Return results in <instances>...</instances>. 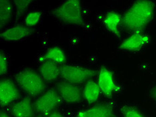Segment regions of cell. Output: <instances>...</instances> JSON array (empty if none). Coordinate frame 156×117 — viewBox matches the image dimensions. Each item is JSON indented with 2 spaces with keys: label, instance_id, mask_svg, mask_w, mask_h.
Masks as SVG:
<instances>
[{
  "label": "cell",
  "instance_id": "cell-14",
  "mask_svg": "<svg viewBox=\"0 0 156 117\" xmlns=\"http://www.w3.org/2000/svg\"><path fill=\"white\" fill-rule=\"evenodd\" d=\"M122 18L119 14L111 12L107 13L104 19V25L106 28L115 36H120V25L122 24Z\"/></svg>",
  "mask_w": 156,
  "mask_h": 117
},
{
  "label": "cell",
  "instance_id": "cell-15",
  "mask_svg": "<svg viewBox=\"0 0 156 117\" xmlns=\"http://www.w3.org/2000/svg\"><path fill=\"white\" fill-rule=\"evenodd\" d=\"M100 88L97 82L89 80L86 82L83 88V97L89 103H94L100 97Z\"/></svg>",
  "mask_w": 156,
  "mask_h": 117
},
{
  "label": "cell",
  "instance_id": "cell-18",
  "mask_svg": "<svg viewBox=\"0 0 156 117\" xmlns=\"http://www.w3.org/2000/svg\"><path fill=\"white\" fill-rule=\"evenodd\" d=\"M41 17V14L40 12L34 11L29 13L25 18L26 26L29 27H32L36 26L40 22Z\"/></svg>",
  "mask_w": 156,
  "mask_h": 117
},
{
  "label": "cell",
  "instance_id": "cell-8",
  "mask_svg": "<svg viewBox=\"0 0 156 117\" xmlns=\"http://www.w3.org/2000/svg\"><path fill=\"white\" fill-rule=\"evenodd\" d=\"M149 41L150 38L147 35L142 34L141 31H137L124 40L120 44L119 48L126 51H136L143 48Z\"/></svg>",
  "mask_w": 156,
  "mask_h": 117
},
{
  "label": "cell",
  "instance_id": "cell-3",
  "mask_svg": "<svg viewBox=\"0 0 156 117\" xmlns=\"http://www.w3.org/2000/svg\"><path fill=\"white\" fill-rule=\"evenodd\" d=\"M17 84L27 94L36 96L45 89L44 80L40 75L31 69H25L16 76Z\"/></svg>",
  "mask_w": 156,
  "mask_h": 117
},
{
  "label": "cell",
  "instance_id": "cell-11",
  "mask_svg": "<svg viewBox=\"0 0 156 117\" xmlns=\"http://www.w3.org/2000/svg\"><path fill=\"white\" fill-rule=\"evenodd\" d=\"M40 76L44 81L52 82L55 81L61 74V68L55 62L45 61L40 67Z\"/></svg>",
  "mask_w": 156,
  "mask_h": 117
},
{
  "label": "cell",
  "instance_id": "cell-22",
  "mask_svg": "<svg viewBox=\"0 0 156 117\" xmlns=\"http://www.w3.org/2000/svg\"><path fill=\"white\" fill-rule=\"evenodd\" d=\"M48 117H63V116H62L60 113L58 112H51L50 114L48 115Z\"/></svg>",
  "mask_w": 156,
  "mask_h": 117
},
{
  "label": "cell",
  "instance_id": "cell-20",
  "mask_svg": "<svg viewBox=\"0 0 156 117\" xmlns=\"http://www.w3.org/2000/svg\"><path fill=\"white\" fill-rule=\"evenodd\" d=\"M122 111L124 117H145L140 111L132 107L125 106L123 107Z\"/></svg>",
  "mask_w": 156,
  "mask_h": 117
},
{
  "label": "cell",
  "instance_id": "cell-17",
  "mask_svg": "<svg viewBox=\"0 0 156 117\" xmlns=\"http://www.w3.org/2000/svg\"><path fill=\"white\" fill-rule=\"evenodd\" d=\"M12 17V5L8 0L0 2V26L5 27L10 22Z\"/></svg>",
  "mask_w": 156,
  "mask_h": 117
},
{
  "label": "cell",
  "instance_id": "cell-12",
  "mask_svg": "<svg viewBox=\"0 0 156 117\" xmlns=\"http://www.w3.org/2000/svg\"><path fill=\"white\" fill-rule=\"evenodd\" d=\"M113 109L109 104H101L81 111L76 117H113Z\"/></svg>",
  "mask_w": 156,
  "mask_h": 117
},
{
  "label": "cell",
  "instance_id": "cell-21",
  "mask_svg": "<svg viewBox=\"0 0 156 117\" xmlns=\"http://www.w3.org/2000/svg\"><path fill=\"white\" fill-rule=\"evenodd\" d=\"M8 70V60L4 54L1 53L0 55V74L1 75H4Z\"/></svg>",
  "mask_w": 156,
  "mask_h": 117
},
{
  "label": "cell",
  "instance_id": "cell-1",
  "mask_svg": "<svg viewBox=\"0 0 156 117\" xmlns=\"http://www.w3.org/2000/svg\"><path fill=\"white\" fill-rule=\"evenodd\" d=\"M154 5L150 1H138L130 7L122 17V24L127 30L141 31L154 16Z\"/></svg>",
  "mask_w": 156,
  "mask_h": 117
},
{
  "label": "cell",
  "instance_id": "cell-6",
  "mask_svg": "<svg viewBox=\"0 0 156 117\" xmlns=\"http://www.w3.org/2000/svg\"><path fill=\"white\" fill-rule=\"evenodd\" d=\"M58 94L63 101L69 103H77L81 101V92L76 84L67 81L59 82L57 86Z\"/></svg>",
  "mask_w": 156,
  "mask_h": 117
},
{
  "label": "cell",
  "instance_id": "cell-7",
  "mask_svg": "<svg viewBox=\"0 0 156 117\" xmlns=\"http://www.w3.org/2000/svg\"><path fill=\"white\" fill-rule=\"evenodd\" d=\"M98 84L101 92L106 97H111L115 92L119 90V87L115 82L112 72L105 68H101L99 72Z\"/></svg>",
  "mask_w": 156,
  "mask_h": 117
},
{
  "label": "cell",
  "instance_id": "cell-5",
  "mask_svg": "<svg viewBox=\"0 0 156 117\" xmlns=\"http://www.w3.org/2000/svg\"><path fill=\"white\" fill-rule=\"evenodd\" d=\"M61 97L54 90H49L35 102V109L37 112L44 115H48L61 102Z\"/></svg>",
  "mask_w": 156,
  "mask_h": 117
},
{
  "label": "cell",
  "instance_id": "cell-13",
  "mask_svg": "<svg viewBox=\"0 0 156 117\" xmlns=\"http://www.w3.org/2000/svg\"><path fill=\"white\" fill-rule=\"evenodd\" d=\"M14 117H32L34 108L30 98H25L14 104L11 109Z\"/></svg>",
  "mask_w": 156,
  "mask_h": 117
},
{
  "label": "cell",
  "instance_id": "cell-4",
  "mask_svg": "<svg viewBox=\"0 0 156 117\" xmlns=\"http://www.w3.org/2000/svg\"><path fill=\"white\" fill-rule=\"evenodd\" d=\"M95 74V71L89 68L73 66H64L61 68V75L67 82L73 84L83 82Z\"/></svg>",
  "mask_w": 156,
  "mask_h": 117
},
{
  "label": "cell",
  "instance_id": "cell-16",
  "mask_svg": "<svg viewBox=\"0 0 156 117\" xmlns=\"http://www.w3.org/2000/svg\"><path fill=\"white\" fill-rule=\"evenodd\" d=\"M66 59L64 52L59 47H53L49 49L41 58L43 62L49 61L55 62L58 64L64 63Z\"/></svg>",
  "mask_w": 156,
  "mask_h": 117
},
{
  "label": "cell",
  "instance_id": "cell-9",
  "mask_svg": "<svg viewBox=\"0 0 156 117\" xmlns=\"http://www.w3.org/2000/svg\"><path fill=\"white\" fill-rule=\"evenodd\" d=\"M18 97L19 92L12 81L8 79H5L1 81V83H0L1 105H8L14 101H16Z\"/></svg>",
  "mask_w": 156,
  "mask_h": 117
},
{
  "label": "cell",
  "instance_id": "cell-24",
  "mask_svg": "<svg viewBox=\"0 0 156 117\" xmlns=\"http://www.w3.org/2000/svg\"><path fill=\"white\" fill-rule=\"evenodd\" d=\"M154 96H155V99H156V88H155V91H154Z\"/></svg>",
  "mask_w": 156,
  "mask_h": 117
},
{
  "label": "cell",
  "instance_id": "cell-19",
  "mask_svg": "<svg viewBox=\"0 0 156 117\" xmlns=\"http://www.w3.org/2000/svg\"><path fill=\"white\" fill-rule=\"evenodd\" d=\"M14 3H15L16 7V17L17 20H18L26 13L31 1H26V0L22 1H22H15Z\"/></svg>",
  "mask_w": 156,
  "mask_h": 117
},
{
  "label": "cell",
  "instance_id": "cell-23",
  "mask_svg": "<svg viewBox=\"0 0 156 117\" xmlns=\"http://www.w3.org/2000/svg\"><path fill=\"white\" fill-rule=\"evenodd\" d=\"M1 117H9V116L7 114H5V112H1Z\"/></svg>",
  "mask_w": 156,
  "mask_h": 117
},
{
  "label": "cell",
  "instance_id": "cell-10",
  "mask_svg": "<svg viewBox=\"0 0 156 117\" xmlns=\"http://www.w3.org/2000/svg\"><path fill=\"white\" fill-rule=\"evenodd\" d=\"M34 30L24 25H17L3 31L1 34V38L5 41L16 42L29 36Z\"/></svg>",
  "mask_w": 156,
  "mask_h": 117
},
{
  "label": "cell",
  "instance_id": "cell-2",
  "mask_svg": "<svg viewBox=\"0 0 156 117\" xmlns=\"http://www.w3.org/2000/svg\"><path fill=\"white\" fill-rule=\"evenodd\" d=\"M52 15L61 22L80 26L83 22L80 2L69 0L63 2L52 11Z\"/></svg>",
  "mask_w": 156,
  "mask_h": 117
}]
</instances>
